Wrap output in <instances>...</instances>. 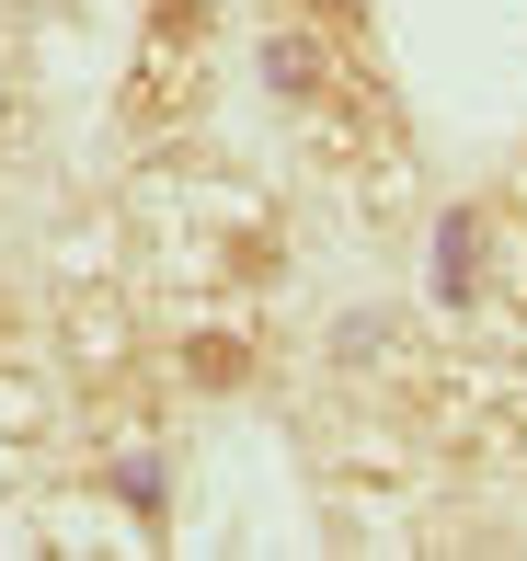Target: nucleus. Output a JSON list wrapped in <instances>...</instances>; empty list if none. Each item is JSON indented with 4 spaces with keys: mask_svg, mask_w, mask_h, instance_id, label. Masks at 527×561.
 <instances>
[{
    "mask_svg": "<svg viewBox=\"0 0 527 561\" xmlns=\"http://www.w3.org/2000/svg\"><path fill=\"white\" fill-rule=\"evenodd\" d=\"M172 367H184L195 390H241V378H253V333L207 321V333H184V355H172Z\"/></svg>",
    "mask_w": 527,
    "mask_h": 561,
    "instance_id": "nucleus-2",
    "label": "nucleus"
},
{
    "mask_svg": "<svg viewBox=\"0 0 527 561\" xmlns=\"http://www.w3.org/2000/svg\"><path fill=\"white\" fill-rule=\"evenodd\" d=\"M207 58H218V12L207 0H149L138 81H127V126L138 138H172V126L207 104Z\"/></svg>",
    "mask_w": 527,
    "mask_h": 561,
    "instance_id": "nucleus-1",
    "label": "nucleus"
}]
</instances>
